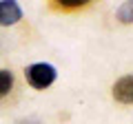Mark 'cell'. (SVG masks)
<instances>
[{"instance_id": "cell-3", "label": "cell", "mask_w": 133, "mask_h": 124, "mask_svg": "<svg viewBox=\"0 0 133 124\" xmlns=\"http://www.w3.org/2000/svg\"><path fill=\"white\" fill-rule=\"evenodd\" d=\"M113 98H115V102H120V104H133V73L115 80Z\"/></svg>"}, {"instance_id": "cell-7", "label": "cell", "mask_w": 133, "mask_h": 124, "mask_svg": "<svg viewBox=\"0 0 133 124\" xmlns=\"http://www.w3.org/2000/svg\"><path fill=\"white\" fill-rule=\"evenodd\" d=\"M16 124H42L38 118H20V120H16Z\"/></svg>"}, {"instance_id": "cell-5", "label": "cell", "mask_w": 133, "mask_h": 124, "mask_svg": "<svg viewBox=\"0 0 133 124\" xmlns=\"http://www.w3.org/2000/svg\"><path fill=\"white\" fill-rule=\"evenodd\" d=\"M14 89V73L9 69H0V98H5Z\"/></svg>"}, {"instance_id": "cell-2", "label": "cell", "mask_w": 133, "mask_h": 124, "mask_svg": "<svg viewBox=\"0 0 133 124\" xmlns=\"http://www.w3.org/2000/svg\"><path fill=\"white\" fill-rule=\"evenodd\" d=\"M22 20V9L16 0H0V27H14Z\"/></svg>"}, {"instance_id": "cell-4", "label": "cell", "mask_w": 133, "mask_h": 124, "mask_svg": "<svg viewBox=\"0 0 133 124\" xmlns=\"http://www.w3.org/2000/svg\"><path fill=\"white\" fill-rule=\"evenodd\" d=\"M115 18L122 24H133V0H124L115 11Z\"/></svg>"}, {"instance_id": "cell-1", "label": "cell", "mask_w": 133, "mask_h": 124, "mask_svg": "<svg viewBox=\"0 0 133 124\" xmlns=\"http://www.w3.org/2000/svg\"><path fill=\"white\" fill-rule=\"evenodd\" d=\"M24 78H27V82L33 89L44 91L47 86H51L53 82H56L58 71H56L53 64H49V62H36V64H29V67L24 69Z\"/></svg>"}, {"instance_id": "cell-6", "label": "cell", "mask_w": 133, "mask_h": 124, "mask_svg": "<svg viewBox=\"0 0 133 124\" xmlns=\"http://www.w3.org/2000/svg\"><path fill=\"white\" fill-rule=\"evenodd\" d=\"M53 2L62 9H78V7H87L91 0H53Z\"/></svg>"}]
</instances>
